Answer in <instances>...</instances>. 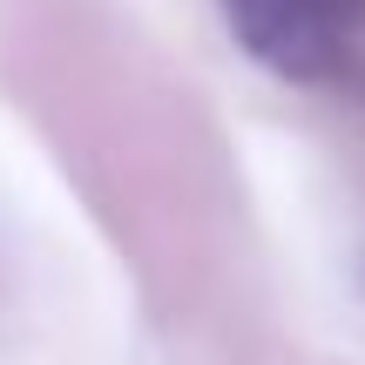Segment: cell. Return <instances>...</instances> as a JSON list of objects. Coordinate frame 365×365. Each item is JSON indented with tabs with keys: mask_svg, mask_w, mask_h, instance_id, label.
I'll return each mask as SVG.
<instances>
[{
	"mask_svg": "<svg viewBox=\"0 0 365 365\" xmlns=\"http://www.w3.org/2000/svg\"><path fill=\"white\" fill-rule=\"evenodd\" d=\"M237 41L291 81H318L339 68L345 0H223Z\"/></svg>",
	"mask_w": 365,
	"mask_h": 365,
	"instance_id": "obj_1",
	"label": "cell"
}]
</instances>
